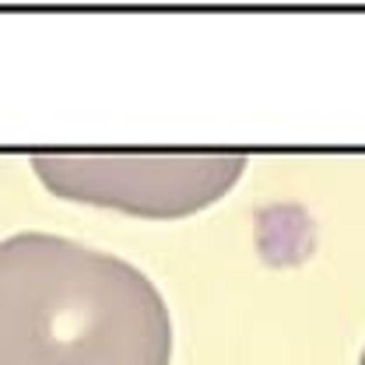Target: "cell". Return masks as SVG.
<instances>
[{"instance_id":"obj_2","label":"cell","mask_w":365,"mask_h":365,"mask_svg":"<svg viewBox=\"0 0 365 365\" xmlns=\"http://www.w3.org/2000/svg\"><path fill=\"white\" fill-rule=\"evenodd\" d=\"M49 193L140 218H182L222 200L239 182L242 155H36Z\"/></svg>"},{"instance_id":"obj_1","label":"cell","mask_w":365,"mask_h":365,"mask_svg":"<svg viewBox=\"0 0 365 365\" xmlns=\"http://www.w3.org/2000/svg\"><path fill=\"white\" fill-rule=\"evenodd\" d=\"M173 319L134 264L18 232L0 242V365H169Z\"/></svg>"},{"instance_id":"obj_3","label":"cell","mask_w":365,"mask_h":365,"mask_svg":"<svg viewBox=\"0 0 365 365\" xmlns=\"http://www.w3.org/2000/svg\"><path fill=\"white\" fill-rule=\"evenodd\" d=\"M359 365H365V351H362V359H359Z\"/></svg>"}]
</instances>
